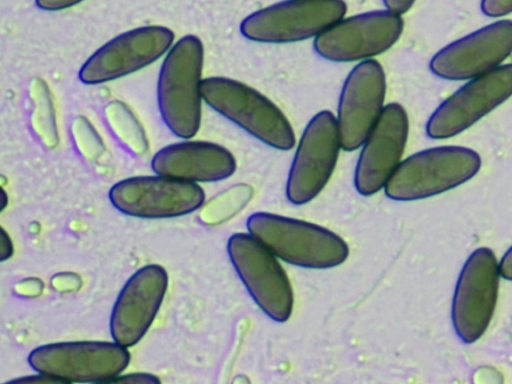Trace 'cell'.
<instances>
[{
  "mask_svg": "<svg viewBox=\"0 0 512 384\" xmlns=\"http://www.w3.org/2000/svg\"><path fill=\"white\" fill-rule=\"evenodd\" d=\"M204 46L188 34L173 43L165 54L157 79V105L166 127L177 137L196 135L202 115Z\"/></svg>",
  "mask_w": 512,
  "mask_h": 384,
  "instance_id": "1",
  "label": "cell"
},
{
  "mask_svg": "<svg viewBox=\"0 0 512 384\" xmlns=\"http://www.w3.org/2000/svg\"><path fill=\"white\" fill-rule=\"evenodd\" d=\"M246 227L277 258L295 266L328 269L349 255L339 235L307 221L259 211L247 218Z\"/></svg>",
  "mask_w": 512,
  "mask_h": 384,
  "instance_id": "2",
  "label": "cell"
},
{
  "mask_svg": "<svg viewBox=\"0 0 512 384\" xmlns=\"http://www.w3.org/2000/svg\"><path fill=\"white\" fill-rule=\"evenodd\" d=\"M201 94L209 107L265 145L282 151L295 145L288 118L255 88L229 77L210 76L203 78Z\"/></svg>",
  "mask_w": 512,
  "mask_h": 384,
  "instance_id": "3",
  "label": "cell"
},
{
  "mask_svg": "<svg viewBox=\"0 0 512 384\" xmlns=\"http://www.w3.org/2000/svg\"><path fill=\"white\" fill-rule=\"evenodd\" d=\"M480 167L481 157L471 148L455 145L432 147L402 160L383 189L392 200H420L467 182Z\"/></svg>",
  "mask_w": 512,
  "mask_h": 384,
  "instance_id": "4",
  "label": "cell"
},
{
  "mask_svg": "<svg viewBox=\"0 0 512 384\" xmlns=\"http://www.w3.org/2000/svg\"><path fill=\"white\" fill-rule=\"evenodd\" d=\"M128 348L114 340L62 341L33 348L27 363L58 383H111L130 363Z\"/></svg>",
  "mask_w": 512,
  "mask_h": 384,
  "instance_id": "5",
  "label": "cell"
},
{
  "mask_svg": "<svg viewBox=\"0 0 512 384\" xmlns=\"http://www.w3.org/2000/svg\"><path fill=\"white\" fill-rule=\"evenodd\" d=\"M346 11L343 0H283L250 13L239 29L254 42H298L317 37Z\"/></svg>",
  "mask_w": 512,
  "mask_h": 384,
  "instance_id": "6",
  "label": "cell"
},
{
  "mask_svg": "<svg viewBox=\"0 0 512 384\" xmlns=\"http://www.w3.org/2000/svg\"><path fill=\"white\" fill-rule=\"evenodd\" d=\"M226 249L234 270L257 306L273 321H287L293 309V291L277 257L250 233L232 234Z\"/></svg>",
  "mask_w": 512,
  "mask_h": 384,
  "instance_id": "7",
  "label": "cell"
},
{
  "mask_svg": "<svg viewBox=\"0 0 512 384\" xmlns=\"http://www.w3.org/2000/svg\"><path fill=\"white\" fill-rule=\"evenodd\" d=\"M108 198L126 216L167 219L198 210L205 202V192L197 183L155 173L117 181L110 187Z\"/></svg>",
  "mask_w": 512,
  "mask_h": 384,
  "instance_id": "8",
  "label": "cell"
},
{
  "mask_svg": "<svg viewBox=\"0 0 512 384\" xmlns=\"http://www.w3.org/2000/svg\"><path fill=\"white\" fill-rule=\"evenodd\" d=\"M404 28L400 14L389 9L343 17L314 38L315 52L332 62L373 59L390 49Z\"/></svg>",
  "mask_w": 512,
  "mask_h": 384,
  "instance_id": "9",
  "label": "cell"
},
{
  "mask_svg": "<svg viewBox=\"0 0 512 384\" xmlns=\"http://www.w3.org/2000/svg\"><path fill=\"white\" fill-rule=\"evenodd\" d=\"M341 147L335 115L316 113L306 124L288 172L286 197L294 205L313 200L330 179Z\"/></svg>",
  "mask_w": 512,
  "mask_h": 384,
  "instance_id": "10",
  "label": "cell"
},
{
  "mask_svg": "<svg viewBox=\"0 0 512 384\" xmlns=\"http://www.w3.org/2000/svg\"><path fill=\"white\" fill-rule=\"evenodd\" d=\"M171 29L147 25L125 31L96 49L79 69V80L102 84L135 73L165 55L174 43Z\"/></svg>",
  "mask_w": 512,
  "mask_h": 384,
  "instance_id": "11",
  "label": "cell"
},
{
  "mask_svg": "<svg viewBox=\"0 0 512 384\" xmlns=\"http://www.w3.org/2000/svg\"><path fill=\"white\" fill-rule=\"evenodd\" d=\"M512 96V63L469 79L429 116L425 131L431 139L460 134Z\"/></svg>",
  "mask_w": 512,
  "mask_h": 384,
  "instance_id": "12",
  "label": "cell"
},
{
  "mask_svg": "<svg viewBox=\"0 0 512 384\" xmlns=\"http://www.w3.org/2000/svg\"><path fill=\"white\" fill-rule=\"evenodd\" d=\"M499 276V263L489 248H477L464 263L451 309L454 330L463 342L473 343L486 331L496 305Z\"/></svg>",
  "mask_w": 512,
  "mask_h": 384,
  "instance_id": "13",
  "label": "cell"
},
{
  "mask_svg": "<svg viewBox=\"0 0 512 384\" xmlns=\"http://www.w3.org/2000/svg\"><path fill=\"white\" fill-rule=\"evenodd\" d=\"M386 75L381 64L368 59L355 65L346 76L335 116L341 147L359 149L382 114Z\"/></svg>",
  "mask_w": 512,
  "mask_h": 384,
  "instance_id": "14",
  "label": "cell"
},
{
  "mask_svg": "<svg viewBox=\"0 0 512 384\" xmlns=\"http://www.w3.org/2000/svg\"><path fill=\"white\" fill-rule=\"evenodd\" d=\"M512 53V20L487 24L438 50L430 71L446 80H469L502 65Z\"/></svg>",
  "mask_w": 512,
  "mask_h": 384,
  "instance_id": "15",
  "label": "cell"
},
{
  "mask_svg": "<svg viewBox=\"0 0 512 384\" xmlns=\"http://www.w3.org/2000/svg\"><path fill=\"white\" fill-rule=\"evenodd\" d=\"M168 288V273L159 264H146L134 271L120 289L111 309L112 340L129 348L151 327Z\"/></svg>",
  "mask_w": 512,
  "mask_h": 384,
  "instance_id": "16",
  "label": "cell"
},
{
  "mask_svg": "<svg viewBox=\"0 0 512 384\" xmlns=\"http://www.w3.org/2000/svg\"><path fill=\"white\" fill-rule=\"evenodd\" d=\"M408 132L405 108L397 102L386 104L360 147L354 171V186L360 195L371 196L384 188L402 161Z\"/></svg>",
  "mask_w": 512,
  "mask_h": 384,
  "instance_id": "17",
  "label": "cell"
},
{
  "mask_svg": "<svg viewBox=\"0 0 512 384\" xmlns=\"http://www.w3.org/2000/svg\"><path fill=\"white\" fill-rule=\"evenodd\" d=\"M151 168L156 174L188 182H217L234 174L236 160L222 145L189 138L160 148Z\"/></svg>",
  "mask_w": 512,
  "mask_h": 384,
  "instance_id": "18",
  "label": "cell"
},
{
  "mask_svg": "<svg viewBox=\"0 0 512 384\" xmlns=\"http://www.w3.org/2000/svg\"><path fill=\"white\" fill-rule=\"evenodd\" d=\"M104 117L114 136L131 152L145 153L146 133L133 111L122 101L113 100L104 107Z\"/></svg>",
  "mask_w": 512,
  "mask_h": 384,
  "instance_id": "19",
  "label": "cell"
},
{
  "mask_svg": "<svg viewBox=\"0 0 512 384\" xmlns=\"http://www.w3.org/2000/svg\"><path fill=\"white\" fill-rule=\"evenodd\" d=\"M29 95L33 103V130L45 145L55 146L58 142L57 122L46 83L42 79H34L29 87Z\"/></svg>",
  "mask_w": 512,
  "mask_h": 384,
  "instance_id": "20",
  "label": "cell"
},
{
  "mask_svg": "<svg viewBox=\"0 0 512 384\" xmlns=\"http://www.w3.org/2000/svg\"><path fill=\"white\" fill-rule=\"evenodd\" d=\"M71 135L82 153L88 156L100 154L103 150V141L92 125L84 116L76 117L71 124Z\"/></svg>",
  "mask_w": 512,
  "mask_h": 384,
  "instance_id": "21",
  "label": "cell"
},
{
  "mask_svg": "<svg viewBox=\"0 0 512 384\" xmlns=\"http://www.w3.org/2000/svg\"><path fill=\"white\" fill-rule=\"evenodd\" d=\"M480 9L488 17L506 16L512 13V0H481Z\"/></svg>",
  "mask_w": 512,
  "mask_h": 384,
  "instance_id": "22",
  "label": "cell"
},
{
  "mask_svg": "<svg viewBox=\"0 0 512 384\" xmlns=\"http://www.w3.org/2000/svg\"><path fill=\"white\" fill-rule=\"evenodd\" d=\"M153 383L158 384L161 380L154 374L146 372H132L119 374L111 383Z\"/></svg>",
  "mask_w": 512,
  "mask_h": 384,
  "instance_id": "23",
  "label": "cell"
},
{
  "mask_svg": "<svg viewBox=\"0 0 512 384\" xmlns=\"http://www.w3.org/2000/svg\"><path fill=\"white\" fill-rule=\"evenodd\" d=\"M84 0H35L36 5L46 11H58L72 7Z\"/></svg>",
  "mask_w": 512,
  "mask_h": 384,
  "instance_id": "24",
  "label": "cell"
},
{
  "mask_svg": "<svg viewBox=\"0 0 512 384\" xmlns=\"http://www.w3.org/2000/svg\"><path fill=\"white\" fill-rule=\"evenodd\" d=\"M14 253V247L12 240L6 230L1 227L0 230V261L4 262L5 260L11 258Z\"/></svg>",
  "mask_w": 512,
  "mask_h": 384,
  "instance_id": "25",
  "label": "cell"
},
{
  "mask_svg": "<svg viewBox=\"0 0 512 384\" xmlns=\"http://www.w3.org/2000/svg\"><path fill=\"white\" fill-rule=\"evenodd\" d=\"M9 383H58L55 379L39 373L35 372L33 375L21 376L8 381Z\"/></svg>",
  "mask_w": 512,
  "mask_h": 384,
  "instance_id": "26",
  "label": "cell"
},
{
  "mask_svg": "<svg viewBox=\"0 0 512 384\" xmlns=\"http://www.w3.org/2000/svg\"><path fill=\"white\" fill-rule=\"evenodd\" d=\"M386 9L400 15L406 13L414 4L415 0H382Z\"/></svg>",
  "mask_w": 512,
  "mask_h": 384,
  "instance_id": "27",
  "label": "cell"
},
{
  "mask_svg": "<svg viewBox=\"0 0 512 384\" xmlns=\"http://www.w3.org/2000/svg\"><path fill=\"white\" fill-rule=\"evenodd\" d=\"M500 275L512 281V246L502 257L499 263Z\"/></svg>",
  "mask_w": 512,
  "mask_h": 384,
  "instance_id": "28",
  "label": "cell"
},
{
  "mask_svg": "<svg viewBox=\"0 0 512 384\" xmlns=\"http://www.w3.org/2000/svg\"><path fill=\"white\" fill-rule=\"evenodd\" d=\"M1 200H2V204H1V211H2L5 209V207L8 204V196L6 194V191L3 188L1 189Z\"/></svg>",
  "mask_w": 512,
  "mask_h": 384,
  "instance_id": "29",
  "label": "cell"
}]
</instances>
